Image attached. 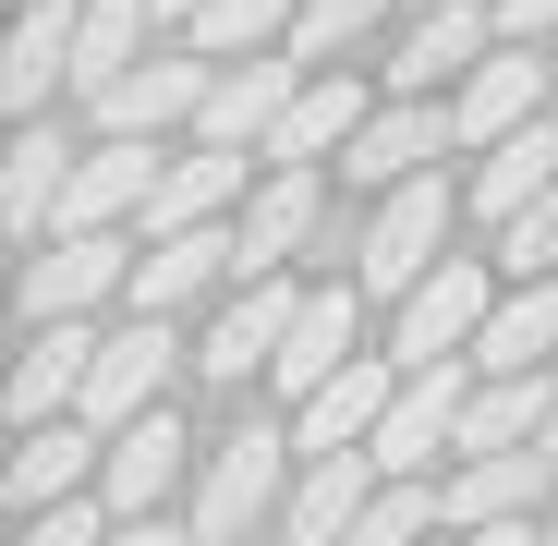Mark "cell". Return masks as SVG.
Returning a JSON list of instances; mask_svg holds the SVG:
<instances>
[{"label": "cell", "mask_w": 558, "mask_h": 546, "mask_svg": "<svg viewBox=\"0 0 558 546\" xmlns=\"http://www.w3.org/2000/svg\"><path fill=\"white\" fill-rule=\"evenodd\" d=\"M292 474H304V449L292 425H231L207 437V462H195V498H182V522H195V546H243V534H279V510H292Z\"/></svg>", "instance_id": "1"}, {"label": "cell", "mask_w": 558, "mask_h": 546, "mask_svg": "<svg viewBox=\"0 0 558 546\" xmlns=\"http://www.w3.org/2000/svg\"><path fill=\"white\" fill-rule=\"evenodd\" d=\"M449 219H461V182H449V170H425V182H401V195H377V207H364V231H352V267H340V280H352L364 304L425 292L437 267H449Z\"/></svg>", "instance_id": "2"}, {"label": "cell", "mask_w": 558, "mask_h": 546, "mask_svg": "<svg viewBox=\"0 0 558 546\" xmlns=\"http://www.w3.org/2000/svg\"><path fill=\"white\" fill-rule=\"evenodd\" d=\"M498 255H449L425 292H401L389 304V364L401 377H437V364H474V340H486V316H498Z\"/></svg>", "instance_id": "3"}, {"label": "cell", "mask_w": 558, "mask_h": 546, "mask_svg": "<svg viewBox=\"0 0 558 546\" xmlns=\"http://www.w3.org/2000/svg\"><path fill=\"white\" fill-rule=\"evenodd\" d=\"M134 231H49L37 255H25V328H85L98 304H134Z\"/></svg>", "instance_id": "4"}, {"label": "cell", "mask_w": 558, "mask_h": 546, "mask_svg": "<svg viewBox=\"0 0 558 546\" xmlns=\"http://www.w3.org/2000/svg\"><path fill=\"white\" fill-rule=\"evenodd\" d=\"M207 98H219V61H207V49H182V37H158V61L122 73L110 98H85V122L122 134V146H158V134H195Z\"/></svg>", "instance_id": "5"}, {"label": "cell", "mask_w": 558, "mask_h": 546, "mask_svg": "<svg viewBox=\"0 0 558 546\" xmlns=\"http://www.w3.org/2000/svg\"><path fill=\"white\" fill-rule=\"evenodd\" d=\"M304 292H316V280H292V267H279V280H231V304H219V316H207V340H195V377L243 401V377H267V364L292 352Z\"/></svg>", "instance_id": "6"}, {"label": "cell", "mask_w": 558, "mask_h": 546, "mask_svg": "<svg viewBox=\"0 0 558 546\" xmlns=\"http://www.w3.org/2000/svg\"><path fill=\"white\" fill-rule=\"evenodd\" d=\"M486 49H498V0H449V13H413V25H401V49H389V98L449 110L461 85L486 73Z\"/></svg>", "instance_id": "7"}, {"label": "cell", "mask_w": 558, "mask_h": 546, "mask_svg": "<svg viewBox=\"0 0 558 546\" xmlns=\"http://www.w3.org/2000/svg\"><path fill=\"white\" fill-rule=\"evenodd\" d=\"M195 462H207L195 425H182V413H146V425L110 437V462H98V510H110V522H158L170 498H195Z\"/></svg>", "instance_id": "8"}, {"label": "cell", "mask_w": 558, "mask_h": 546, "mask_svg": "<svg viewBox=\"0 0 558 546\" xmlns=\"http://www.w3.org/2000/svg\"><path fill=\"white\" fill-rule=\"evenodd\" d=\"M255 182H267V158H231V146H170V170H158V207H146V231H134V243H182V231H231Z\"/></svg>", "instance_id": "9"}, {"label": "cell", "mask_w": 558, "mask_h": 546, "mask_svg": "<svg viewBox=\"0 0 558 546\" xmlns=\"http://www.w3.org/2000/svg\"><path fill=\"white\" fill-rule=\"evenodd\" d=\"M437 158H461V134H449V110H425V98H389L377 122L352 134V158H340V182H352L364 207H377V195H401V182H425Z\"/></svg>", "instance_id": "10"}, {"label": "cell", "mask_w": 558, "mask_h": 546, "mask_svg": "<svg viewBox=\"0 0 558 546\" xmlns=\"http://www.w3.org/2000/svg\"><path fill=\"white\" fill-rule=\"evenodd\" d=\"M401 389H413L401 364H389V352H364L352 377H328V389L292 413V449H304V462H352V449H377V425H389Z\"/></svg>", "instance_id": "11"}, {"label": "cell", "mask_w": 558, "mask_h": 546, "mask_svg": "<svg viewBox=\"0 0 558 546\" xmlns=\"http://www.w3.org/2000/svg\"><path fill=\"white\" fill-rule=\"evenodd\" d=\"M158 170H170V146H122V134H98V146L73 158L61 231H146V207H158Z\"/></svg>", "instance_id": "12"}, {"label": "cell", "mask_w": 558, "mask_h": 546, "mask_svg": "<svg viewBox=\"0 0 558 546\" xmlns=\"http://www.w3.org/2000/svg\"><path fill=\"white\" fill-rule=\"evenodd\" d=\"M304 61L292 49H267V61H231L219 73V98H207V122H195V146H231V158H267V134L292 122V98H304Z\"/></svg>", "instance_id": "13"}, {"label": "cell", "mask_w": 558, "mask_h": 546, "mask_svg": "<svg viewBox=\"0 0 558 546\" xmlns=\"http://www.w3.org/2000/svg\"><path fill=\"white\" fill-rule=\"evenodd\" d=\"M546 73H558V61H534V49H510V37H498V49H486V73L449 98V134H461V158H486V146L534 134V122H546Z\"/></svg>", "instance_id": "14"}, {"label": "cell", "mask_w": 558, "mask_h": 546, "mask_svg": "<svg viewBox=\"0 0 558 546\" xmlns=\"http://www.w3.org/2000/svg\"><path fill=\"white\" fill-rule=\"evenodd\" d=\"M73 158H85V146H73L61 122H13V146H0V231H13L25 255H37L49 231H61V195H73Z\"/></svg>", "instance_id": "15"}, {"label": "cell", "mask_w": 558, "mask_h": 546, "mask_svg": "<svg viewBox=\"0 0 558 546\" xmlns=\"http://www.w3.org/2000/svg\"><path fill=\"white\" fill-rule=\"evenodd\" d=\"M352 340H364V292H352V280H316V292H304V316H292V352L267 364V389L304 413L328 377H352V364H364Z\"/></svg>", "instance_id": "16"}, {"label": "cell", "mask_w": 558, "mask_h": 546, "mask_svg": "<svg viewBox=\"0 0 558 546\" xmlns=\"http://www.w3.org/2000/svg\"><path fill=\"white\" fill-rule=\"evenodd\" d=\"M558 486L546 449H498V462H449L437 474V522L449 534H498V522H534V498Z\"/></svg>", "instance_id": "17"}, {"label": "cell", "mask_w": 558, "mask_h": 546, "mask_svg": "<svg viewBox=\"0 0 558 546\" xmlns=\"http://www.w3.org/2000/svg\"><path fill=\"white\" fill-rule=\"evenodd\" d=\"M316 219H328V170H267L255 195H243V219H231V243H243V280H279L304 243H316Z\"/></svg>", "instance_id": "18"}, {"label": "cell", "mask_w": 558, "mask_h": 546, "mask_svg": "<svg viewBox=\"0 0 558 546\" xmlns=\"http://www.w3.org/2000/svg\"><path fill=\"white\" fill-rule=\"evenodd\" d=\"M61 85H73V0H13V37H0V110L49 122Z\"/></svg>", "instance_id": "19"}, {"label": "cell", "mask_w": 558, "mask_h": 546, "mask_svg": "<svg viewBox=\"0 0 558 546\" xmlns=\"http://www.w3.org/2000/svg\"><path fill=\"white\" fill-rule=\"evenodd\" d=\"M546 195H558V110H546L534 134H510V146H486L474 170H461V219H486V231L534 219Z\"/></svg>", "instance_id": "20"}, {"label": "cell", "mask_w": 558, "mask_h": 546, "mask_svg": "<svg viewBox=\"0 0 558 546\" xmlns=\"http://www.w3.org/2000/svg\"><path fill=\"white\" fill-rule=\"evenodd\" d=\"M389 98H364V73H316L304 98H292V122L267 134V170H328V158H352V134L377 122Z\"/></svg>", "instance_id": "21"}, {"label": "cell", "mask_w": 558, "mask_h": 546, "mask_svg": "<svg viewBox=\"0 0 558 546\" xmlns=\"http://www.w3.org/2000/svg\"><path fill=\"white\" fill-rule=\"evenodd\" d=\"M219 280H243V243H231V231L146 243V255H134V304H122V316H170V328H182V304H207Z\"/></svg>", "instance_id": "22"}, {"label": "cell", "mask_w": 558, "mask_h": 546, "mask_svg": "<svg viewBox=\"0 0 558 546\" xmlns=\"http://www.w3.org/2000/svg\"><path fill=\"white\" fill-rule=\"evenodd\" d=\"M158 61V0H73V98H110Z\"/></svg>", "instance_id": "23"}, {"label": "cell", "mask_w": 558, "mask_h": 546, "mask_svg": "<svg viewBox=\"0 0 558 546\" xmlns=\"http://www.w3.org/2000/svg\"><path fill=\"white\" fill-rule=\"evenodd\" d=\"M98 462H110V437L98 425H37V437H13V510L37 522V510H61V498H98Z\"/></svg>", "instance_id": "24"}, {"label": "cell", "mask_w": 558, "mask_h": 546, "mask_svg": "<svg viewBox=\"0 0 558 546\" xmlns=\"http://www.w3.org/2000/svg\"><path fill=\"white\" fill-rule=\"evenodd\" d=\"M364 498H377V462H304L292 474V510H279V546H352V522H364Z\"/></svg>", "instance_id": "25"}, {"label": "cell", "mask_w": 558, "mask_h": 546, "mask_svg": "<svg viewBox=\"0 0 558 546\" xmlns=\"http://www.w3.org/2000/svg\"><path fill=\"white\" fill-rule=\"evenodd\" d=\"M558 413L546 377H474V401H461V462H498V449H534Z\"/></svg>", "instance_id": "26"}, {"label": "cell", "mask_w": 558, "mask_h": 546, "mask_svg": "<svg viewBox=\"0 0 558 546\" xmlns=\"http://www.w3.org/2000/svg\"><path fill=\"white\" fill-rule=\"evenodd\" d=\"M546 352H558V280H534V292L510 280L486 340H474V377H546Z\"/></svg>", "instance_id": "27"}, {"label": "cell", "mask_w": 558, "mask_h": 546, "mask_svg": "<svg viewBox=\"0 0 558 546\" xmlns=\"http://www.w3.org/2000/svg\"><path fill=\"white\" fill-rule=\"evenodd\" d=\"M292 13H304V0H207V13L182 25V49H207V61L231 73V61H267V49H292Z\"/></svg>", "instance_id": "28"}, {"label": "cell", "mask_w": 558, "mask_h": 546, "mask_svg": "<svg viewBox=\"0 0 558 546\" xmlns=\"http://www.w3.org/2000/svg\"><path fill=\"white\" fill-rule=\"evenodd\" d=\"M389 13H401V0H304V13H292V61H304V73H340Z\"/></svg>", "instance_id": "29"}, {"label": "cell", "mask_w": 558, "mask_h": 546, "mask_svg": "<svg viewBox=\"0 0 558 546\" xmlns=\"http://www.w3.org/2000/svg\"><path fill=\"white\" fill-rule=\"evenodd\" d=\"M425 534H449L437 522V486H377L364 522H352V546H425Z\"/></svg>", "instance_id": "30"}, {"label": "cell", "mask_w": 558, "mask_h": 546, "mask_svg": "<svg viewBox=\"0 0 558 546\" xmlns=\"http://www.w3.org/2000/svg\"><path fill=\"white\" fill-rule=\"evenodd\" d=\"M498 280H522V292H534V280H558V195H546L534 219H510V231H498Z\"/></svg>", "instance_id": "31"}, {"label": "cell", "mask_w": 558, "mask_h": 546, "mask_svg": "<svg viewBox=\"0 0 558 546\" xmlns=\"http://www.w3.org/2000/svg\"><path fill=\"white\" fill-rule=\"evenodd\" d=\"M13 546H110V510H98V498H61V510H37Z\"/></svg>", "instance_id": "32"}, {"label": "cell", "mask_w": 558, "mask_h": 546, "mask_svg": "<svg viewBox=\"0 0 558 546\" xmlns=\"http://www.w3.org/2000/svg\"><path fill=\"white\" fill-rule=\"evenodd\" d=\"M498 37H510V49H546V37H558V0H498Z\"/></svg>", "instance_id": "33"}, {"label": "cell", "mask_w": 558, "mask_h": 546, "mask_svg": "<svg viewBox=\"0 0 558 546\" xmlns=\"http://www.w3.org/2000/svg\"><path fill=\"white\" fill-rule=\"evenodd\" d=\"M110 546H195V522L158 510V522H110Z\"/></svg>", "instance_id": "34"}, {"label": "cell", "mask_w": 558, "mask_h": 546, "mask_svg": "<svg viewBox=\"0 0 558 546\" xmlns=\"http://www.w3.org/2000/svg\"><path fill=\"white\" fill-rule=\"evenodd\" d=\"M461 546H546V522H498V534H461Z\"/></svg>", "instance_id": "35"}, {"label": "cell", "mask_w": 558, "mask_h": 546, "mask_svg": "<svg viewBox=\"0 0 558 546\" xmlns=\"http://www.w3.org/2000/svg\"><path fill=\"white\" fill-rule=\"evenodd\" d=\"M207 13V0H158V37H182V25H195Z\"/></svg>", "instance_id": "36"}, {"label": "cell", "mask_w": 558, "mask_h": 546, "mask_svg": "<svg viewBox=\"0 0 558 546\" xmlns=\"http://www.w3.org/2000/svg\"><path fill=\"white\" fill-rule=\"evenodd\" d=\"M534 449H546V462H558V413H546V437H534Z\"/></svg>", "instance_id": "37"}, {"label": "cell", "mask_w": 558, "mask_h": 546, "mask_svg": "<svg viewBox=\"0 0 558 546\" xmlns=\"http://www.w3.org/2000/svg\"><path fill=\"white\" fill-rule=\"evenodd\" d=\"M401 13H449V0H401Z\"/></svg>", "instance_id": "38"}, {"label": "cell", "mask_w": 558, "mask_h": 546, "mask_svg": "<svg viewBox=\"0 0 558 546\" xmlns=\"http://www.w3.org/2000/svg\"><path fill=\"white\" fill-rule=\"evenodd\" d=\"M546 546H558V510H546Z\"/></svg>", "instance_id": "39"}]
</instances>
